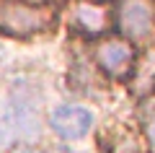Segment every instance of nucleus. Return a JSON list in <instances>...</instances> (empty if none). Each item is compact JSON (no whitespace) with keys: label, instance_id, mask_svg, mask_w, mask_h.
Listing matches in <instances>:
<instances>
[{"label":"nucleus","instance_id":"f03ea898","mask_svg":"<svg viewBox=\"0 0 155 153\" xmlns=\"http://www.w3.org/2000/svg\"><path fill=\"white\" fill-rule=\"evenodd\" d=\"M155 13L150 0H124L116 13V23L127 39H145L153 29Z\"/></svg>","mask_w":155,"mask_h":153},{"label":"nucleus","instance_id":"423d86ee","mask_svg":"<svg viewBox=\"0 0 155 153\" xmlns=\"http://www.w3.org/2000/svg\"><path fill=\"white\" fill-rule=\"evenodd\" d=\"M155 86V49L153 52H147V55L140 60L137 65V81H134V88H137L140 93L147 91V88Z\"/></svg>","mask_w":155,"mask_h":153},{"label":"nucleus","instance_id":"39448f33","mask_svg":"<svg viewBox=\"0 0 155 153\" xmlns=\"http://www.w3.org/2000/svg\"><path fill=\"white\" fill-rule=\"evenodd\" d=\"M72 18H75V26L83 34H91V37H101L106 34L111 23V13L106 5L96 3V0H78L75 11H72Z\"/></svg>","mask_w":155,"mask_h":153},{"label":"nucleus","instance_id":"f257e3e1","mask_svg":"<svg viewBox=\"0 0 155 153\" xmlns=\"http://www.w3.org/2000/svg\"><path fill=\"white\" fill-rule=\"evenodd\" d=\"M54 23V13L47 5H34L23 0H8L0 3V31L11 37H28L39 34Z\"/></svg>","mask_w":155,"mask_h":153},{"label":"nucleus","instance_id":"6e6552de","mask_svg":"<svg viewBox=\"0 0 155 153\" xmlns=\"http://www.w3.org/2000/svg\"><path fill=\"white\" fill-rule=\"evenodd\" d=\"M13 153H39L36 148H28V145H21V148H16Z\"/></svg>","mask_w":155,"mask_h":153},{"label":"nucleus","instance_id":"7ed1b4c3","mask_svg":"<svg viewBox=\"0 0 155 153\" xmlns=\"http://www.w3.org/2000/svg\"><path fill=\"white\" fill-rule=\"evenodd\" d=\"M132 60H134V49H132V44L127 39L111 37V39H104L96 47V62L111 78L127 75L129 68H132Z\"/></svg>","mask_w":155,"mask_h":153},{"label":"nucleus","instance_id":"20e7f679","mask_svg":"<svg viewBox=\"0 0 155 153\" xmlns=\"http://www.w3.org/2000/svg\"><path fill=\"white\" fill-rule=\"evenodd\" d=\"M49 125L60 137H65V140H78V137H83L85 132L93 127V114H91V109H85V106L62 104V106H57V109L52 112Z\"/></svg>","mask_w":155,"mask_h":153},{"label":"nucleus","instance_id":"0eeeda50","mask_svg":"<svg viewBox=\"0 0 155 153\" xmlns=\"http://www.w3.org/2000/svg\"><path fill=\"white\" fill-rule=\"evenodd\" d=\"M147 137H150V145H153V151H155V114H153V120H150V125H147Z\"/></svg>","mask_w":155,"mask_h":153}]
</instances>
